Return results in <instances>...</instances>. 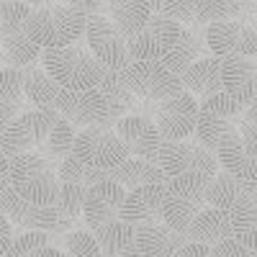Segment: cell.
<instances>
[{
  "label": "cell",
  "mask_w": 257,
  "mask_h": 257,
  "mask_svg": "<svg viewBox=\"0 0 257 257\" xmlns=\"http://www.w3.org/2000/svg\"><path fill=\"white\" fill-rule=\"evenodd\" d=\"M85 29H88V16L75 3H39L34 6L24 31L44 52L80 44L85 41Z\"/></svg>",
  "instance_id": "1"
},
{
  "label": "cell",
  "mask_w": 257,
  "mask_h": 257,
  "mask_svg": "<svg viewBox=\"0 0 257 257\" xmlns=\"http://www.w3.org/2000/svg\"><path fill=\"white\" fill-rule=\"evenodd\" d=\"M41 67L59 85L62 90H98L105 67L93 57L85 41L64 49H44L41 52Z\"/></svg>",
  "instance_id": "2"
},
{
  "label": "cell",
  "mask_w": 257,
  "mask_h": 257,
  "mask_svg": "<svg viewBox=\"0 0 257 257\" xmlns=\"http://www.w3.org/2000/svg\"><path fill=\"white\" fill-rule=\"evenodd\" d=\"M152 13L178 21L188 29H208L221 21L252 18L254 6L234 3V0H165V3H152Z\"/></svg>",
  "instance_id": "3"
},
{
  "label": "cell",
  "mask_w": 257,
  "mask_h": 257,
  "mask_svg": "<svg viewBox=\"0 0 257 257\" xmlns=\"http://www.w3.org/2000/svg\"><path fill=\"white\" fill-rule=\"evenodd\" d=\"M8 175L11 188L18 193L24 201L36 206H54L59 180H57V167L49 165L41 155L26 152L8 160Z\"/></svg>",
  "instance_id": "4"
},
{
  "label": "cell",
  "mask_w": 257,
  "mask_h": 257,
  "mask_svg": "<svg viewBox=\"0 0 257 257\" xmlns=\"http://www.w3.org/2000/svg\"><path fill=\"white\" fill-rule=\"evenodd\" d=\"M206 190H208V178H203L198 173H188V175L167 180L162 221L170 229H175L178 234H185L198 213L208 208Z\"/></svg>",
  "instance_id": "5"
},
{
  "label": "cell",
  "mask_w": 257,
  "mask_h": 257,
  "mask_svg": "<svg viewBox=\"0 0 257 257\" xmlns=\"http://www.w3.org/2000/svg\"><path fill=\"white\" fill-rule=\"evenodd\" d=\"M72 155L85 167L111 173V170H116L118 165L128 160V149L116 134V126H90L77 132Z\"/></svg>",
  "instance_id": "6"
},
{
  "label": "cell",
  "mask_w": 257,
  "mask_h": 257,
  "mask_svg": "<svg viewBox=\"0 0 257 257\" xmlns=\"http://www.w3.org/2000/svg\"><path fill=\"white\" fill-rule=\"evenodd\" d=\"M157 165L162 167L167 180L188 175V173H198V175L213 180L221 173L216 155L208 147H203L196 137H190L185 142H165Z\"/></svg>",
  "instance_id": "7"
},
{
  "label": "cell",
  "mask_w": 257,
  "mask_h": 257,
  "mask_svg": "<svg viewBox=\"0 0 257 257\" xmlns=\"http://www.w3.org/2000/svg\"><path fill=\"white\" fill-rule=\"evenodd\" d=\"M0 211L6 213V219L16 224L21 231H47V234H62V231H75V221L59 216L54 206H36L18 196L13 188H8L0 196Z\"/></svg>",
  "instance_id": "8"
},
{
  "label": "cell",
  "mask_w": 257,
  "mask_h": 257,
  "mask_svg": "<svg viewBox=\"0 0 257 257\" xmlns=\"http://www.w3.org/2000/svg\"><path fill=\"white\" fill-rule=\"evenodd\" d=\"M59 118V113L54 108H31L26 113H21L3 134H0V152L8 160L26 155L39 149V144L44 142L52 132L54 121Z\"/></svg>",
  "instance_id": "9"
},
{
  "label": "cell",
  "mask_w": 257,
  "mask_h": 257,
  "mask_svg": "<svg viewBox=\"0 0 257 257\" xmlns=\"http://www.w3.org/2000/svg\"><path fill=\"white\" fill-rule=\"evenodd\" d=\"M121 77L126 82V88L139 100L162 103L183 93V80L170 72L162 62H132L121 72Z\"/></svg>",
  "instance_id": "10"
},
{
  "label": "cell",
  "mask_w": 257,
  "mask_h": 257,
  "mask_svg": "<svg viewBox=\"0 0 257 257\" xmlns=\"http://www.w3.org/2000/svg\"><path fill=\"white\" fill-rule=\"evenodd\" d=\"M183 34H185V26H180L178 21H170V18L152 13L144 31L128 41L132 62H165L178 47Z\"/></svg>",
  "instance_id": "11"
},
{
  "label": "cell",
  "mask_w": 257,
  "mask_h": 257,
  "mask_svg": "<svg viewBox=\"0 0 257 257\" xmlns=\"http://www.w3.org/2000/svg\"><path fill=\"white\" fill-rule=\"evenodd\" d=\"M85 44L93 52V57L103 64L105 70L123 72L132 64L128 54V41L118 34V29L111 24V18L100 13L88 18V29H85Z\"/></svg>",
  "instance_id": "12"
},
{
  "label": "cell",
  "mask_w": 257,
  "mask_h": 257,
  "mask_svg": "<svg viewBox=\"0 0 257 257\" xmlns=\"http://www.w3.org/2000/svg\"><path fill=\"white\" fill-rule=\"evenodd\" d=\"M206 47L213 57H257V21L254 18H237L221 21L206 29Z\"/></svg>",
  "instance_id": "13"
},
{
  "label": "cell",
  "mask_w": 257,
  "mask_h": 257,
  "mask_svg": "<svg viewBox=\"0 0 257 257\" xmlns=\"http://www.w3.org/2000/svg\"><path fill=\"white\" fill-rule=\"evenodd\" d=\"M54 111L59 113V118H64L72 128H90V126H116L111 121L108 105L100 90H62L57 98Z\"/></svg>",
  "instance_id": "14"
},
{
  "label": "cell",
  "mask_w": 257,
  "mask_h": 257,
  "mask_svg": "<svg viewBox=\"0 0 257 257\" xmlns=\"http://www.w3.org/2000/svg\"><path fill=\"white\" fill-rule=\"evenodd\" d=\"M198 121V100L190 93H178L175 98H167L157 103L155 108V126L162 142H185L196 134Z\"/></svg>",
  "instance_id": "15"
},
{
  "label": "cell",
  "mask_w": 257,
  "mask_h": 257,
  "mask_svg": "<svg viewBox=\"0 0 257 257\" xmlns=\"http://www.w3.org/2000/svg\"><path fill=\"white\" fill-rule=\"evenodd\" d=\"M126 198V190L113 183V180H103L85 193V203H82V219L85 226L90 231H98L103 226H108L113 221H121V206Z\"/></svg>",
  "instance_id": "16"
},
{
  "label": "cell",
  "mask_w": 257,
  "mask_h": 257,
  "mask_svg": "<svg viewBox=\"0 0 257 257\" xmlns=\"http://www.w3.org/2000/svg\"><path fill=\"white\" fill-rule=\"evenodd\" d=\"M116 134L126 144L128 157L147 160V162H160V152H162L165 142H162V137H160L152 118L132 113V116L116 121Z\"/></svg>",
  "instance_id": "17"
},
{
  "label": "cell",
  "mask_w": 257,
  "mask_h": 257,
  "mask_svg": "<svg viewBox=\"0 0 257 257\" xmlns=\"http://www.w3.org/2000/svg\"><path fill=\"white\" fill-rule=\"evenodd\" d=\"M165 190H167V183L139 185L134 190H128L123 198V206H121V221L132 224V226L162 221Z\"/></svg>",
  "instance_id": "18"
},
{
  "label": "cell",
  "mask_w": 257,
  "mask_h": 257,
  "mask_svg": "<svg viewBox=\"0 0 257 257\" xmlns=\"http://www.w3.org/2000/svg\"><path fill=\"white\" fill-rule=\"evenodd\" d=\"M221 82H224V93L231 100H237L239 105H247L249 100L257 98V59L224 57Z\"/></svg>",
  "instance_id": "19"
},
{
  "label": "cell",
  "mask_w": 257,
  "mask_h": 257,
  "mask_svg": "<svg viewBox=\"0 0 257 257\" xmlns=\"http://www.w3.org/2000/svg\"><path fill=\"white\" fill-rule=\"evenodd\" d=\"M185 244V234H178L165 221L137 226V249L142 252V257H175Z\"/></svg>",
  "instance_id": "20"
},
{
  "label": "cell",
  "mask_w": 257,
  "mask_h": 257,
  "mask_svg": "<svg viewBox=\"0 0 257 257\" xmlns=\"http://www.w3.org/2000/svg\"><path fill=\"white\" fill-rule=\"evenodd\" d=\"M105 13L118 29V34L126 41H132L144 31L152 18V3L149 0H113V3H105Z\"/></svg>",
  "instance_id": "21"
},
{
  "label": "cell",
  "mask_w": 257,
  "mask_h": 257,
  "mask_svg": "<svg viewBox=\"0 0 257 257\" xmlns=\"http://www.w3.org/2000/svg\"><path fill=\"white\" fill-rule=\"evenodd\" d=\"M183 80V90L190 93L193 98H211L224 93V82H221V59L219 57H203L198 59L193 67L180 77Z\"/></svg>",
  "instance_id": "22"
},
{
  "label": "cell",
  "mask_w": 257,
  "mask_h": 257,
  "mask_svg": "<svg viewBox=\"0 0 257 257\" xmlns=\"http://www.w3.org/2000/svg\"><path fill=\"white\" fill-rule=\"evenodd\" d=\"M185 239L193 244H203V247H216V244L231 239L229 213H224L219 208L201 211L196 216V221L190 224V229L185 231Z\"/></svg>",
  "instance_id": "23"
},
{
  "label": "cell",
  "mask_w": 257,
  "mask_h": 257,
  "mask_svg": "<svg viewBox=\"0 0 257 257\" xmlns=\"http://www.w3.org/2000/svg\"><path fill=\"white\" fill-rule=\"evenodd\" d=\"M0 49L8 59V67L13 70H26L41 62V49L21 26H0Z\"/></svg>",
  "instance_id": "24"
},
{
  "label": "cell",
  "mask_w": 257,
  "mask_h": 257,
  "mask_svg": "<svg viewBox=\"0 0 257 257\" xmlns=\"http://www.w3.org/2000/svg\"><path fill=\"white\" fill-rule=\"evenodd\" d=\"M93 234L103 257H142V252L137 249V226L132 224L113 221Z\"/></svg>",
  "instance_id": "25"
},
{
  "label": "cell",
  "mask_w": 257,
  "mask_h": 257,
  "mask_svg": "<svg viewBox=\"0 0 257 257\" xmlns=\"http://www.w3.org/2000/svg\"><path fill=\"white\" fill-rule=\"evenodd\" d=\"M24 105H26V93H24V77H21V70L6 67L3 72H0V134L21 116Z\"/></svg>",
  "instance_id": "26"
},
{
  "label": "cell",
  "mask_w": 257,
  "mask_h": 257,
  "mask_svg": "<svg viewBox=\"0 0 257 257\" xmlns=\"http://www.w3.org/2000/svg\"><path fill=\"white\" fill-rule=\"evenodd\" d=\"M98 90L105 98V105H108V113H111V121L113 123L121 121V118H126V116H132V111H137V105H139V98L126 88L121 72L105 70Z\"/></svg>",
  "instance_id": "27"
},
{
  "label": "cell",
  "mask_w": 257,
  "mask_h": 257,
  "mask_svg": "<svg viewBox=\"0 0 257 257\" xmlns=\"http://www.w3.org/2000/svg\"><path fill=\"white\" fill-rule=\"evenodd\" d=\"M108 178L113 183H118L126 193L134 190L139 185H155V183H167L162 167L157 162H147V160H137V157H128L123 165H118L116 170H111Z\"/></svg>",
  "instance_id": "28"
},
{
  "label": "cell",
  "mask_w": 257,
  "mask_h": 257,
  "mask_svg": "<svg viewBox=\"0 0 257 257\" xmlns=\"http://www.w3.org/2000/svg\"><path fill=\"white\" fill-rule=\"evenodd\" d=\"M21 77H24V93L36 108H54L62 88L47 75V70L41 67V62L34 64V67L21 70Z\"/></svg>",
  "instance_id": "29"
},
{
  "label": "cell",
  "mask_w": 257,
  "mask_h": 257,
  "mask_svg": "<svg viewBox=\"0 0 257 257\" xmlns=\"http://www.w3.org/2000/svg\"><path fill=\"white\" fill-rule=\"evenodd\" d=\"M229 221H231V239L257 252V203H252L244 196L229 211Z\"/></svg>",
  "instance_id": "30"
},
{
  "label": "cell",
  "mask_w": 257,
  "mask_h": 257,
  "mask_svg": "<svg viewBox=\"0 0 257 257\" xmlns=\"http://www.w3.org/2000/svg\"><path fill=\"white\" fill-rule=\"evenodd\" d=\"M75 137H77L75 128H72L67 121H64V118H57V121H54V126H52V132H49V137L39 144L36 155H41L49 165H54V167H57L64 157H70V155H72Z\"/></svg>",
  "instance_id": "31"
},
{
  "label": "cell",
  "mask_w": 257,
  "mask_h": 257,
  "mask_svg": "<svg viewBox=\"0 0 257 257\" xmlns=\"http://www.w3.org/2000/svg\"><path fill=\"white\" fill-rule=\"evenodd\" d=\"M242 198H244L242 183L234 178L231 173H226V170H221L213 180H208V190H206L208 208H219V211L229 213Z\"/></svg>",
  "instance_id": "32"
},
{
  "label": "cell",
  "mask_w": 257,
  "mask_h": 257,
  "mask_svg": "<svg viewBox=\"0 0 257 257\" xmlns=\"http://www.w3.org/2000/svg\"><path fill=\"white\" fill-rule=\"evenodd\" d=\"M234 132H239V123L237 121H229V118H219V116H211V113H201L198 111V121H196V137L203 147H208L211 152L216 149L226 137H231Z\"/></svg>",
  "instance_id": "33"
},
{
  "label": "cell",
  "mask_w": 257,
  "mask_h": 257,
  "mask_svg": "<svg viewBox=\"0 0 257 257\" xmlns=\"http://www.w3.org/2000/svg\"><path fill=\"white\" fill-rule=\"evenodd\" d=\"M85 193H88V188H85V185H77V183H59L57 203H54V208L59 211V216L72 219V221H75L77 216H82Z\"/></svg>",
  "instance_id": "34"
},
{
  "label": "cell",
  "mask_w": 257,
  "mask_h": 257,
  "mask_svg": "<svg viewBox=\"0 0 257 257\" xmlns=\"http://www.w3.org/2000/svg\"><path fill=\"white\" fill-rule=\"evenodd\" d=\"M62 252L67 257H103L100 254V247L95 242V234L90 229H75L70 231L62 242Z\"/></svg>",
  "instance_id": "35"
},
{
  "label": "cell",
  "mask_w": 257,
  "mask_h": 257,
  "mask_svg": "<svg viewBox=\"0 0 257 257\" xmlns=\"http://www.w3.org/2000/svg\"><path fill=\"white\" fill-rule=\"evenodd\" d=\"M44 247H52V234L47 231H21L13 237L11 244V254L13 257H29Z\"/></svg>",
  "instance_id": "36"
},
{
  "label": "cell",
  "mask_w": 257,
  "mask_h": 257,
  "mask_svg": "<svg viewBox=\"0 0 257 257\" xmlns=\"http://www.w3.org/2000/svg\"><path fill=\"white\" fill-rule=\"evenodd\" d=\"M211 257H257V252L247 249L237 239H226V242H221L216 247H211Z\"/></svg>",
  "instance_id": "37"
},
{
  "label": "cell",
  "mask_w": 257,
  "mask_h": 257,
  "mask_svg": "<svg viewBox=\"0 0 257 257\" xmlns=\"http://www.w3.org/2000/svg\"><path fill=\"white\" fill-rule=\"evenodd\" d=\"M239 137H242L247 157L257 160V123H239Z\"/></svg>",
  "instance_id": "38"
},
{
  "label": "cell",
  "mask_w": 257,
  "mask_h": 257,
  "mask_svg": "<svg viewBox=\"0 0 257 257\" xmlns=\"http://www.w3.org/2000/svg\"><path fill=\"white\" fill-rule=\"evenodd\" d=\"M13 226H11V221L6 219V213L0 211V257L3 254H11V244H13Z\"/></svg>",
  "instance_id": "39"
},
{
  "label": "cell",
  "mask_w": 257,
  "mask_h": 257,
  "mask_svg": "<svg viewBox=\"0 0 257 257\" xmlns=\"http://www.w3.org/2000/svg\"><path fill=\"white\" fill-rule=\"evenodd\" d=\"M242 190H244V196H247L252 203H257V160H254V165H252V170H249V175L242 180Z\"/></svg>",
  "instance_id": "40"
},
{
  "label": "cell",
  "mask_w": 257,
  "mask_h": 257,
  "mask_svg": "<svg viewBox=\"0 0 257 257\" xmlns=\"http://www.w3.org/2000/svg\"><path fill=\"white\" fill-rule=\"evenodd\" d=\"M175 257H211V247H203V244H193L188 242Z\"/></svg>",
  "instance_id": "41"
},
{
  "label": "cell",
  "mask_w": 257,
  "mask_h": 257,
  "mask_svg": "<svg viewBox=\"0 0 257 257\" xmlns=\"http://www.w3.org/2000/svg\"><path fill=\"white\" fill-rule=\"evenodd\" d=\"M11 188V175H8V157L0 152V196Z\"/></svg>",
  "instance_id": "42"
},
{
  "label": "cell",
  "mask_w": 257,
  "mask_h": 257,
  "mask_svg": "<svg viewBox=\"0 0 257 257\" xmlns=\"http://www.w3.org/2000/svg\"><path fill=\"white\" fill-rule=\"evenodd\" d=\"M239 123H257V98L249 100L242 108V121Z\"/></svg>",
  "instance_id": "43"
},
{
  "label": "cell",
  "mask_w": 257,
  "mask_h": 257,
  "mask_svg": "<svg viewBox=\"0 0 257 257\" xmlns=\"http://www.w3.org/2000/svg\"><path fill=\"white\" fill-rule=\"evenodd\" d=\"M29 257H67V254H64L62 249H57V247H44V249H39V252H34Z\"/></svg>",
  "instance_id": "44"
},
{
  "label": "cell",
  "mask_w": 257,
  "mask_h": 257,
  "mask_svg": "<svg viewBox=\"0 0 257 257\" xmlns=\"http://www.w3.org/2000/svg\"><path fill=\"white\" fill-rule=\"evenodd\" d=\"M8 67V59H6V54H3V49H0V72H3Z\"/></svg>",
  "instance_id": "45"
},
{
  "label": "cell",
  "mask_w": 257,
  "mask_h": 257,
  "mask_svg": "<svg viewBox=\"0 0 257 257\" xmlns=\"http://www.w3.org/2000/svg\"><path fill=\"white\" fill-rule=\"evenodd\" d=\"M252 18H254V21H257V6H254V13H252Z\"/></svg>",
  "instance_id": "46"
},
{
  "label": "cell",
  "mask_w": 257,
  "mask_h": 257,
  "mask_svg": "<svg viewBox=\"0 0 257 257\" xmlns=\"http://www.w3.org/2000/svg\"><path fill=\"white\" fill-rule=\"evenodd\" d=\"M3 257H13V254H3Z\"/></svg>",
  "instance_id": "47"
}]
</instances>
